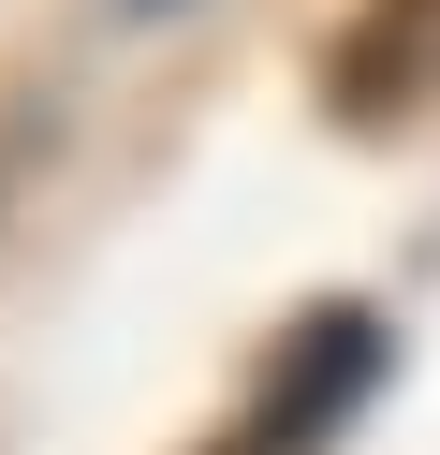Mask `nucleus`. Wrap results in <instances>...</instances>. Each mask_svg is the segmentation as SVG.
<instances>
[{
    "label": "nucleus",
    "instance_id": "1",
    "mask_svg": "<svg viewBox=\"0 0 440 455\" xmlns=\"http://www.w3.org/2000/svg\"><path fill=\"white\" fill-rule=\"evenodd\" d=\"M381 367H396V323H381L367 294H323V308H293V323L264 338V367H250V411L220 426V455H338V441H352V411L381 396Z\"/></svg>",
    "mask_w": 440,
    "mask_h": 455
},
{
    "label": "nucleus",
    "instance_id": "2",
    "mask_svg": "<svg viewBox=\"0 0 440 455\" xmlns=\"http://www.w3.org/2000/svg\"><path fill=\"white\" fill-rule=\"evenodd\" d=\"M426 89H440V0H367V15L338 30V60H323V103H338L352 132L411 118Z\"/></svg>",
    "mask_w": 440,
    "mask_h": 455
},
{
    "label": "nucleus",
    "instance_id": "3",
    "mask_svg": "<svg viewBox=\"0 0 440 455\" xmlns=\"http://www.w3.org/2000/svg\"><path fill=\"white\" fill-rule=\"evenodd\" d=\"M117 15H176V0H117Z\"/></svg>",
    "mask_w": 440,
    "mask_h": 455
}]
</instances>
